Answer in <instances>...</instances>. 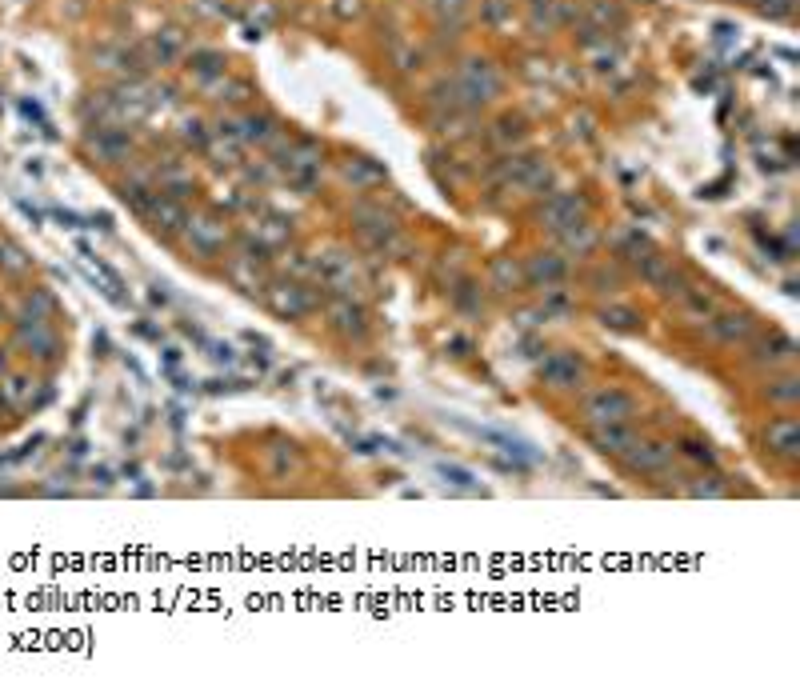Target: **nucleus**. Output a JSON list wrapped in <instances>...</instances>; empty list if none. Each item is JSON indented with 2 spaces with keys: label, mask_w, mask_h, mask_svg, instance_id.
Returning <instances> with one entry per match:
<instances>
[{
  "label": "nucleus",
  "mask_w": 800,
  "mask_h": 700,
  "mask_svg": "<svg viewBox=\"0 0 800 700\" xmlns=\"http://www.w3.org/2000/svg\"><path fill=\"white\" fill-rule=\"evenodd\" d=\"M520 284H524L520 264H512L508 256L492 260V288H496V292H520Z\"/></svg>",
  "instance_id": "14"
},
{
  "label": "nucleus",
  "mask_w": 800,
  "mask_h": 700,
  "mask_svg": "<svg viewBox=\"0 0 800 700\" xmlns=\"http://www.w3.org/2000/svg\"><path fill=\"white\" fill-rule=\"evenodd\" d=\"M440 472H444V476H448V480H452V484H464V488H472V476H468V472H464V468H448V464H444V468H440Z\"/></svg>",
  "instance_id": "22"
},
{
  "label": "nucleus",
  "mask_w": 800,
  "mask_h": 700,
  "mask_svg": "<svg viewBox=\"0 0 800 700\" xmlns=\"http://www.w3.org/2000/svg\"><path fill=\"white\" fill-rule=\"evenodd\" d=\"M684 492L688 496H728V484H724V476H696Z\"/></svg>",
  "instance_id": "17"
},
{
  "label": "nucleus",
  "mask_w": 800,
  "mask_h": 700,
  "mask_svg": "<svg viewBox=\"0 0 800 700\" xmlns=\"http://www.w3.org/2000/svg\"><path fill=\"white\" fill-rule=\"evenodd\" d=\"M580 412H584V420L592 428L596 424H620V420H628L636 412V400L628 392H620V388H596V392L584 396Z\"/></svg>",
  "instance_id": "1"
},
{
  "label": "nucleus",
  "mask_w": 800,
  "mask_h": 700,
  "mask_svg": "<svg viewBox=\"0 0 800 700\" xmlns=\"http://www.w3.org/2000/svg\"><path fill=\"white\" fill-rule=\"evenodd\" d=\"M768 396H772L776 404H792V400L800 396V380H796V376H780V380L768 388Z\"/></svg>",
  "instance_id": "19"
},
{
  "label": "nucleus",
  "mask_w": 800,
  "mask_h": 700,
  "mask_svg": "<svg viewBox=\"0 0 800 700\" xmlns=\"http://www.w3.org/2000/svg\"><path fill=\"white\" fill-rule=\"evenodd\" d=\"M16 344L28 348V356L44 360V364H56L60 360V336L44 324V320H24L16 324Z\"/></svg>",
  "instance_id": "4"
},
{
  "label": "nucleus",
  "mask_w": 800,
  "mask_h": 700,
  "mask_svg": "<svg viewBox=\"0 0 800 700\" xmlns=\"http://www.w3.org/2000/svg\"><path fill=\"white\" fill-rule=\"evenodd\" d=\"M140 212L152 220V228H156V232H176V228H184V224H188V212H184L176 200H168V196H152V200H148Z\"/></svg>",
  "instance_id": "10"
},
{
  "label": "nucleus",
  "mask_w": 800,
  "mask_h": 700,
  "mask_svg": "<svg viewBox=\"0 0 800 700\" xmlns=\"http://www.w3.org/2000/svg\"><path fill=\"white\" fill-rule=\"evenodd\" d=\"M764 448H772L776 456H796L800 448V428L792 416H776L764 424Z\"/></svg>",
  "instance_id": "9"
},
{
  "label": "nucleus",
  "mask_w": 800,
  "mask_h": 700,
  "mask_svg": "<svg viewBox=\"0 0 800 700\" xmlns=\"http://www.w3.org/2000/svg\"><path fill=\"white\" fill-rule=\"evenodd\" d=\"M328 328L332 332H340L344 340H360L364 332H368V316H364V308L360 304H352V300H332L328 304Z\"/></svg>",
  "instance_id": "6"
},
{
  "label": "nucleus",
  "mask_w": 800,
  "mask_h": 700,
  "mask_svg": "<svg viewBox=\"0 0 800 700\" xmlns=\"http://www.w3.org/2000/svg\"><path fill=\"white\" fill-rule=\"evenodd\" d=\"M796 356V344H792V336H784V332H772V336H764L760 344H756V360L760 364H788Z\"/></svg>",
  "instance_id": "13"
},
{
  "label": "nucleus",
  "mask_w": 800,
  "mask_h": 700,
  "mask_svg": "<svg viewBox=\"0 0 800 700\" xmlns=\"http://www.w3.org/2000/svg\"><path fill=\"white\" fill-rule=\"evenodd\" d=\"M264 300H268V308H272L276 316H288V320H296V316H308V312L316 308V296H312V288H304V284H296V280L268 284V288H264Z\"/></svg>",
  "instance_id": "2"
},
{
  "label": "nucleus",
  "mask_w": 800,
  "mask_h": 700,
  "mask_svg": "<svg viewBox=\"0 0 800 700\" xmlns=\"http://www.w3.org/2000/svg\"><path fill=\"white\" fill-rule=\"evenodd\" d=\"M600 324H604V328H616V332H636V328H640V312H636V308H624V304H612V308H600Z\"/></svg>",
  "instance_id": "15"
},
{
  "label": "nucleus",
  "mask_w": 800,
  "mask_h": 700,
  "mask_svg": "<svg viewBox=\"0 0 800 700\" xmlns=\"http://www.w3.org/2000/svg\"><path fill=\"white\" fill-rule=\"evenodd\" d=\"M452 300H456V308H480V296L472 292V284H460V288H452Z\"/></svg>",
  "instance_id": "21"
},
{
  "label": "nucleus",
  "mask_w": 800,
  "mask_h": 700,
  "mask_svg": "<svg viewBox=\"0 0 800 700\" xmlns=\"http://www.w3.org/2000/svg\"><path fill=\"white\" fill-rule=\"evenodd\" d=\"M184 232H188V244L196 248V256H204V260L216 256L224 248V240H228L224 224H216V220H188Z\"/></svg>",
  "instance_id": "8"
},
{
  "label": "nucleus",
  "mask_w": 800,
  "mask_h": 700,
  "mask_svg": "<svg viewBox=\"0 0 800 700\" xmlns=\"http://www.w3.org/2000/svg\"><path fill=\"white\" fill-rule=\"evenodd\" d=\"M524 276L536 284V288H548V284H560L564 280V260L556 252H536L524 268Z\"/></svg>",
  "instance_id": "11"
},
{
  "label": "nucleus",
  "mask_w": 800,
  "mask_h": 700,
  "mask_svg": "<svg viewBox=\"0 0 800 700\" xmlns=\"http://www.w3.org/2000/svg\"><path fill=\"white\" fill-rule=\"evenodd\" d=\"M588 440H592V448L604 452V456H624V452L636 444V432L628 428V420H620V424H596V428L588 432Z\"/></svg>",
  "instance_id": "7"
},
{
  "label": "nucleus",
  "mask_w": 800,
  "mask_h": 700,
  "mask_svg": "<svg viewBox=\"0 0 800 700\" xmlns=\"http://www.w3.org/2000/svg\"><path fill=\"white\" fill-rule=\"evenodd\" d=\"M680 452H684L688 460H696V464H716V452L708 448V440L688 436V440H680Z\"/></svg>",
  "instance_id": "18"
},
{
  "label": "nucleus",
  "mask_w": 800,
  "mask_h": 700,
  "mask_svg": "<svg viewBox=\"0 0 800 700\" xmlns=\"http://www.w3.org/2000/svg\"><path fill=\"white\" fill-rule=\"evenodd\" d=\"M620 460H624L628 472L656 476V472H664V468L672 464V444H668V440H636Z\"/></svg>",
  "instance_id": "3"
},
{
  "label": "nucleus",
  "mask_w": 800,
  "mask_h": 700,
  "mask_svg": "<svg viewBox=\"0 0 800 700\" xmlns=\"http://www.w3.org/2000/svg\"><path fill=\"white\" fill-rule=\"evenodd\" d=\"M540 380H544L548 388H580L584 364H580L572 352H552V356H544V364H540Z\"/></svg>",
  "instance_id": "5"
},
{
  "label": "nucleus",
  "mask_w": 800,
  "mask_h": 700,
  "mask_svg": "<svg viewBox=\"0 0 800 700\" xmlns=\"http://www.w3.org/2000/svg\"><path fill=\"white\" fill-rule=\"evenodd\" d=\"M752 328H756V324H752V316H748V312H724V316H716V320H712V332H716V340H724V344H736V340H744Z\"/></svg>",
  "instance_id": "12"
},
{
  "label": "nucleus",
  "mask_w": 800,
  "mask_h": 700,
  "mask_svg": "<svg viewBox=\"0 0 800 700\" xmlns=\"http://www.w3.org/2000/svg\"><path fill=\"white\" fill-rule=\"evenodd\" d=\"M568 244H572L580 256H588V252L596 248V232H588V224H576V228L568 232Z\"/></svg>",
  "instance_id": "20"
},
{
  "label": "nucleus",
  "mask_w": 800,
  "mask_h": 700,
  "mask_svg": "<svg viewBox=\"0 0 800 700\" xmlns=\"http://www.w3.org/2000/svg\"><path fill=\"white\" fill-rule=\"evenodd\" d=\"M28 268H32V260L24 256V248H20V244H12V240H0V272L24 276Z\"/></svg>",
  "instance_id": "16"
},
{
  "label": "nucleus",
  "mask_w": 800,
  "mask_h": 700,
  "mask_svg": "<svg viewBox=\"0 0 800 700\" xmlns=\"http://www.w3.org/2000/svg\"><path fill=\"white\" fill-rule=\"evenodd\" d=\"M0 376H8V348H0Z\"/></svg>",
  "instance_id": "23"
}]
</instances>
